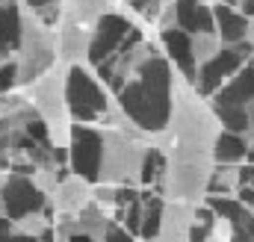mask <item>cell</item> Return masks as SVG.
Instances as JSON below:
<instances>
[{
    "instance_id": "27",
    "label": "cell",
    "mask_w": 254,
    "mask_h": 242,
    "mask_svg": "<svg viewBox=\"0 0 254 242\" xmlns=\"http://www.w3.org/2000/svg\"><path fill=\"white\" fill-rule=\"evenodd\" d=\"M15 89H18V62L15 57H9L0 65V95H9Z\"/></svg>"
},
{
    "instance_id": "20",
    "label": "cell",
    "mask_w": 254,
    "mask_h": 242,
    "mask_svg": "<svg viewBox=\"0 0 254 242\" xmlns=\"http://www.w3.org/2000/svg\"><path fill=\"white\" fill-rule=\"evenodd\" d=\"M213 157H216V163H246L249 160V139H246V133H240V130H222L219 133V139L213 142Z\"/></svg>"
},
{
    "instance_id": "39",
    "label": "cell",
    "mask_w": 254,
    "mask_h": 242,
    "mask_svg": "<svg viewBox=\"0 0 254 242\" xmlns=\"http://www.w3.org/2000/svg\"><path fill=\"white\" fill-rule=\"evenodd\" d=\"M3 62H6V57H0V65H3Z\"/></svg>"
},
{
    "instance_id": "2",
    "label": "cell",
    "mask_w": 254,
    "mask_h": 242,
    "mask_svg": "<svg viewBox=\"0 0 254 242\" xmlns=\"http://www.w3.org/2000/svg\"><path fill=\"white\" fill-rule=\"evenodd\" d=\"M169 127H172L178 142L204 145V148H213V142L225 130L219 116H216V110H213V104H210V98H204L195 89V83L187 80L184 74H178V71H175V89H172Z\"/></svg>"
},
{
    "instance_id": "19",
    "label": "cell",
    "mask_w": 254,
    "mask_h": 242,
    "mask_svg": "<svg viewBox=\"0 0 254 242\" xmlns=\"http://www.w3.org/2000/svg\"><path fill=\"white\" fill-rule=\"evenodd\" d=\"M175 9H178V24L190 33L198 30H216V15H213V6L204 3V0H175Z\"/></svg>"
},
{
    "instance_id": "35",
    "label": "cell",
    "mask_w": 254,
    "mask_h": 242,
    "mask_svg": "<svg viewBox=\"0 0 254 242\" xmlns=\"http://www.w3.org/2000/svg\"><path fill=\"white\" fill-rule=\"evenodd\" d=\"M254 119V95H252V101H249V121Z\"/></svg>"
},
{
    "instance_id": "18",
    "label": "cell",
    "mask_w": 254,
    "mask_h": 242,
    "mask_svg": "<svg viewBox=\"0 0 254 242\" xmlns=\"http://www.w3.org/2000/svg\"><path fill=\"white\" fill-rule=\"evenodd\" d=\"M213 15H216V33L222 36V42H225V45H234V42H243V39H246L249 15H246L240 6H234V3H228V0H222V3H216V6H213Z\"/></svg>"
},
{
    "instance_id": "1",
    "label": "cell",
    "mask_w": 254,
    "mask_h": 242,
    "mask_svg": "<svg viewBox=\"0 0 254 242\" xmlns=\"http://www.w3.org/2000/svg\"><path fill=\"white\" fill-rule=\"evenodd\" d=\"M172 89H175V65L166 54L157 51L136 68V74L113 98L142 133H154L160 127H169Z\"/></svg>"
},
{
    "instance_id": "41",
    "label": "cell",
    "mask_w": 254,
    "mask_h": 242,
    "mask_svg": "<svg viewBox=\"0 0 254 242\" xmlns=\"http://www.w3.org/2000/svg\"><path fill=\"white\" fill-rule=\"evenodd\" d=\"M0 3H9V0H0Z\"/></svg>"
},
{
    "instance_id": "22",
    "label": "cell",
    "mask_w": 254,
    "mask_h": 242,
    "mask_svg": "<svg viewBox=\"0 0 254 242\" xmlns=\"http://www.w3.org/2000/svg\"><path fill=\"white\" fill-rule=\"evenodd\" d=\"M163 204H166V195L142 192V225H139V237H142V240H160Z\"/></svg>"
},
{
    "instance_id": "34",
    "label": "cell",
    "mask_w": 254,
    "mask_h": 242,
    "mask_svg": "<svg viewBox=\"0 0 254 242\" xmlns=\"http://www.w3.org/2000/svg\"><path fill=\"white\" fill-rule=\"evenodd\" d=\"M246 42L254 48V15H249V27H246Z\"/></svg>"
},
{
    "instance_id": "14",
    "label": "cell",
    "mask_w": 254,
    "mask_h": 242,
    "mask_svg": "<svg viewBox=\"0 0 254 242\" xmlns=\"http://www.w3.org/2000/svg\"><path fill=\"white\" fill-rule=\"evenodd\" d=\"M160 45H163V54L172 60L175 71L195 83L201 65H198L195 51H192V33L190 30H184V27H166V30H160Z\"/></svg>"
},
{
    "instance_id": "28",
    "label": "cell",
    "mask_w": 254,
    "mask_h": 242,
    "mask_svg": "<svg viewBox=\"0 0 254 242\" xmlns=\"http://www.w3.org/2000/svg\"><path fill=\"white\" fill-rule=\"evenodd\" d=\"M234 237H237V234H234V222L216 213V219L210 222V231H207V240H216V242L222 240V242H228V240H234Z\"/></svg>"
},
{
    "instance_id": "21",
    "label": "cell",
    "mask_w": 254,
    "mask_h": 242,
    "mask_svg": "<svg viewBox=\"0 0 254 242\" xmlns=\"http://www.w3.org/2000/svg\"><path fill=\"white\" fill-rule=\"evenodd\" d=\"M77 222H80L86 240L107 242V225L113 222V216H110V210H107L104 204H98V201L92 198L83 210H77Z\"/></svg>"
},
{
    "instance_id": "11",
    "label": "cell",
    "mask_w": 254,
    "mask_h": 242,
    "mask_svg": "<svg viewBox=\"0 0 254 242\" xmlns=\"http://www.w3.org/2000/svg\"><path fill=\"white\" fill-rule=\"evenodd\" d=\"M101 157H104V133L98 127H89L83 121H74L71 142H68V169L98 183L101 175Z\"/></svg>"
},
{
    "instance_id": "16",
    "label": "cell",
    "mask_w": 254,
    "mask_h": 242,
    "mask_svg": "<svg viewBox=\"0 0 254 242\" xmlns=\"http://www.w3.org/2000/svg\"><path fill=\"white\" fill-rule=\"evenodd\" d=\"M57 48H60V60L68 65L86 62L89 65V48H92V27L80 24V21H68L57 27Z\"/></svg>"
},
{
    "instance_id": "40",
    "label": "cell",
    "mask_w": 254,
    "mask_h": 242,
    "mask_svg": "<svg viewBox=\"0 0 254 242\" xmlns=\"http://www.w3.org/2000/svg\"><path fill=\"white\" fill-rule=\"evenodd\" d=\"M163 3H175V0H163Z\"/></svg>"
},
{
    "instance_id": "37",
    "label": "cell",
    "mask_w": 254,
    "mask_h": 242,
    "mask_svg": "<svg viewBox=\"0 0 254 242\" xmlns=\"http://www.w3.org/2000/svg\"><path fill=\"white\" fill-rule=\"evenodd\" d=\"M0 207H3V192H0Z\"/></svg>"
},
{
    "instance_id": "24",
    "label": "cell",
    "mask_w": 254,
    "mask_h": 242,
    "mask_svg": "<svg viewBox=\"0 0 254 242\" xmlns=\"http://www.w3.org/2000/svg\"><path fill=\"white\" fill-rule=\"evenodd\" d=\"M243 186V172L237 163H216L207 192H237Z\"/></svg>"
},
{
    "instance_id": "4",
    "label": "cell",
    "mask_w": 254,
    "mask_h": 242,
    "mask_svg": "<svg viewBox=\"0 0 254 242\" xmlns=\"http://www.w3.org/2000/svg\"><path fill=\"white\" fill-rule=\"evenodd\" d=\"M65 86H68V62L63 60L27 86V98L33 101V107L45 119L51 142L57 148H68L71 130H74V119L68 113V92H65Z\"/></svg>"
},
{
    "instance_id": "13",
    "label": "cell",
    "mask_w": 254,
    "mask_h": 242,
    "mask_svg": "<svg viewBox=\"0 0 254 242\" xmlns=\"http://www.w3.org/2000/svg\"><path fill=\"white\" fill-rule=\"evenodd\" d=\"M195 201L166 198L163 222H160V242H190L195 228Z\"/></svg>"
},
{
    "instance_id": "38",
    "label": "cell",
    "mask_w": 254,
    "mask_h": 242,
    "mask_svg": "<svg viewBox=\"0 0 254 242\" xmlns=\"http://www.w3.org/2000/svg\"><path fill=\"white\" fill-rule=\"evenodd\" d=\"M228 3H234V6H237V3H240V0H228Z\"/></svg>"
},
{
    "instance_id": "29",
    "label": "cell",
    "mask_w": 254,
    "mask_h": 242,
    "mask_svg": "<svg viewBox=\"0 0 254 242\" xmlns=\"http://www.w3.org/2000/svg\"><path fill=\"white\" fill-rule=\"evenodd\" d=\"M127 3H130V6L145 18V21H154V24H157L160 12H163V6H166L163 0H127Z\"/></svg>"
},
{
    "instance_id": "9",
    "label": "cell",
    "mask_w": 254,
    "mask_h": 242,
    "mask_svg": "<svg viewBox=\"0 0 254 242\" xmlns=\"http://www.w3.org/2000/svg\"><path fill=\"white\" fill-rule=\"evenodd\" d=\"M0 192H3V213L9 219H21L27 213L36 210H48L51 207V195H45L30 172H18V169H6L0 172Z\"/></svg>"
},
{
    "instance_id": "36",
    "label": "cell",
    "mask_w": 254,
    "mask_h": 242,
    "mask_svg": "<svg viewBox=\"0 0 254 242\" xmlns=\"http://www.w3.org/2000/svg\"><path fill=\"white\" fill-rule=\"evenodd\" d=\"M3 166H6V163H3V154H0V172H3Z\"/></svg>"
},
{
    "instance_id": "12",
    "label": "cell",
    "mask_w": 254,
    "mask_h": 242,
    "mask_svg": "<svg viewBox=\"0 0 254 242\" xmlns=\"http://www.w3.org/2000/svg\"><path fill=\"white\" fill-rule=\"evenodd\" d=\"M130 30H133V24H130V18L122 15V12H107V15H101L95 24H92V48H89V65L92 68H98L104 60H110L122 45H125V39L130 36Z\"/></svg>"
},
{
    "instance_id": "26",
    "label": "cell",
    "mask_w": 254,
    "mask_h": 242,
    "mask_svg": "<svg viewBox=\"0 0 254 242\" xmlns=\"http://www.w3.org/2000/svg\"><path fill=\"white\" fill-rule=\"evenodd\" d=\"M222 48H225V42H222V36H219L216 30H198V33H192V51H195L198 65H204L207 60H213Z\"/></svg>"
},
{
    "instance_id": "6",
    "label": "cell",
    "mask_w": 254,
    "mask_h": 242,
    "mask_svg": "<svg viewBox=\"0 0 254 242\" xmlns=\"http://www.w3.org/2000/svg\"><path fill=\"white\" fill-rule=\"evenodd\" d=\"M15 62H18V86L24 89L60 62L57 30L48 27L33 9H24V33L15 51Z\"/></svg>"
},
{
    "instance_id": "32",
    "label": "cell",
    "mask_w": 254,
    "mask_h": 242,
    "mask_svg": "<svg viewBox=\"0 0 254 242\" xmlns=\"http://www.w3.org/2000/svg\"><path fill=\"white\" fill-rule=\"evenodd\" d=\"M237 195H240V201H243L246 207H252L254 210V186L252 183H243V186L237 189Z\"/></svg>"
},
{
    "instance_id": "17",
    "label": "cell",
    "mask_w": 254,
    "mask_h": 242,
    "mask_svg": "<svg viewBox=\"0 0 254 242\" xmlns=\"http://www.w3.org/2000/svg\"><path fill=\"white\" fill-rule=\"evenodd\" d=\"M21 33H24V9L9 0L0 3V57H15L18 45H21Z\"/></svg>"
},
{
    "instance_id": "8",
    "label": "cell",
    "mask_w": 254,
    "mask_h": 242,
    "mask_svg": "<svg viewBox=\"0 0 254 242\" xmlns=\"http://www.w3.org/2000/svg\"><path fill=\"white\" fill-rule=\"evenodd\" d=\"M154 54H157V45H154V42H148V39L142 36V30H139V27H133V30H130V36L125 39V45H122L110 60L101 62L95 71H98V77L104 80V86L116 95L127 80L136 74V68L148 60V57H154Z\"/></svg>"
},
{
    "instance_id": "31",
    "label": "cell",
    "mask_w": 254,
    "mask_h": 242,
    "mask_svg": "<svg viewBox=\"0 0 254 242\" xmlns=\"http://www.w3.org/2000/svg\"><path fill=\"white\" fill-rule=\"evenodd\" d=\"M0 237H18V231H15V219H9L3 210H0Z\"/></svg>"
},
{
    "instance_id": "7",
    "label": "cell",
    "mask_w": 254,
    "mask_h": 242,
    "mask_svg": "<svg viewBox=\"0 0 254 242\" xmlns=\"http://www.w3.org/2000/svg\"><path fill=\"white\" fill-rule=\"evenodd\" d=\"M68 113L74 121L83 124H98L110 110V98H107V86L98 77V71L86 62L68 65Z\"/></svg>"
},
{
    "instance_id": "3",
    "label": "cell",
    "mask_w": 254,
    "mask_h": 242,
    "mask_svg": "<svg viewBox=\"0 0 254 242\" xmlns=\"http://www.w3.org/2000/svg\"><path fill=\"white\" fill-rule=\"evenodd\" d=\"M216 169L213 148L175 142V148L166 154V175L160 183V192L166 198H184V201H204L210 178Z\"/></svg>"
},
{
    "instance_id": "10",
    "label": "cell",
    "mask_w": 254,
    "mask_h": 242,
    "mask_svg": "<svg viewBox=\"0 0 254 242\" xmlns=\"http://www.w3.org/2000/svg\"><path fill=\"white\" fill-rule=\"evenodd\" d=\"M254 48L243 39V42H234V45H225L213 60H207L201 68H198V77H195V89L204 95V98H210L213 92H219L246 62L252 60Z\"/></svg>"
},
{
    "instance_id": "25",
    "label": "cell",
    "mask_w": 254,
    "mask_h": 242,
    "mask_svg": "<svg viewBox=\"0 0 254 242\" xmlns=\"http://www.w3.org/2000/svg\"><path fill=\"white\" fill-rule=\"evenodd\" d=\"M65 172H68V166L57 163V160H51V163H39V166L30 172V175H33L36 186H39L45 195H54V192H57V186H60V181H63Z\"/></svg>"
},
{
    "instance_id": "15",
    "label": "cell",
    "mask_w": 254,
    "mask_h": 242,
    "mask_svg": "<svg viewBox=\"0 0 254 242\" xmlns=\"http://www.w3.org/2000/svg\"><path fill=\"white\" fill-rule=\"evenodd\" d=\"M92 198H95V183L68 169L63 175V181H60V186H57V192L51 195V207L57 213H77Z\"/></svg>"
},
{
    "instance_id": "30",
    "label": "cell",
    "mask_w": 254,
    "mask_h": 242,
    "mask_svg": "<svg viewBox=\"0 0 254 242\" xmlns=\"http://www.w3.org/2000/svg\"><path fill=\"white\" fill-rule=\"evenodd\" d=\"M234 240H254V210L252 207H246L243 210V216L234 222Z\"/></svg>"
},
{
    "instance_id": "33",
    "label": "cell",
    "mask_w": 254,
    "mask_h": 242,
    "mask_svg": "<svg viewBox=\"0 0 254 242\" xmlns=\"http://www.w3.org/2000/svg\"><path fill=\"white\" fill-rule=\"evenodd\" d=\"M51 3H60V0H24V6L33 9V12H39V9H45V6H51Z\"/></svg>"
},
{
    "instance_id": "5",
    "label": "cell",
    "mask_w": 254,
    "mask_h": 242,
    "mask_svg": "<svg viewBox=\"0 0 254 242\" xmlns=\"http://www.w3.org/2000/svg\"><path fill=\"white\" fill-rule=\"evenodd\" d=\"M104 133V157L98 183L116 186H142V166L148 157V139L136 136L125 127H101Z\"/></svg>"
},
{
    "instance_id": "23",
    "label": "cell",
    "mask_w": 254,
    "mask_h": 242,
    "mask_svg": "<svg viewBox=\"0 0 254 242\" xmlns=\"http://www.w3.org/2000/svg\"><path fill=\"white\" fill-rule=\"evenodd\" d=\"M113 9H116V0H65V18L89 24V27Z\"/></svg>"
}]
</instances>
